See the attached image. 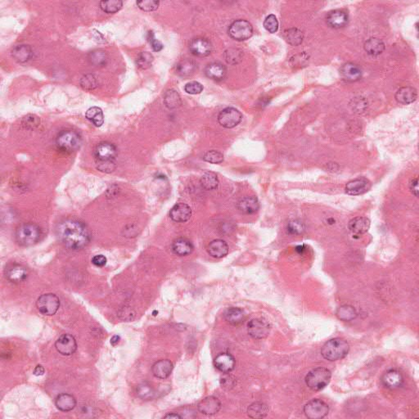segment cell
<instances>
[{
    "label": "cell",
    "mask_w": 419,
    "mask_h": 419,
    "mask_svg": "<svg viewBox=\"0 0 419 419\" xmlns=\"http://www.w3.org/2000/svg\"><path fill=\"white\" fill-rule=\"evenodd\" d=\"M264 27L266 28V30H268L270 33L277 32L279 29V21H278L277 17L273 14L269 15L264 21Z\"/></svg>",
    "instance_id": "obj_48"
},
{
    "label": "cell",
    "mask_w": 419,
    "mask_h": 419,
    "mask_svg": "<svg viewBox=\"0 0 419 419\" xmlns=\"http://www.w3.org/2000/svg\"><path fill=\"white\" fill-rule=\"evenodd\" d=\"M207 252L214 258L220 259L226 257L229 253V246L224 240L215 239L209 244Z\"/></svg>",
    "instance_id": "obj_26"
},
{
    "label": "cell",
    "mask_w": 419,
    "mask_h": 419,
    "mask_svg": "<svg viewBox=\"0 0 419 419\" xmlns=\"http://www.w3.org/2000/svg\"><path fill=\"white\" fill-rule=\"evenodd\" d=\"M349 21L348 14L346 11L341 9L330 11L326 17V21L330 27L340 29L347 25Z\"/></svg>",
    "instance_id": "obj_17"
},
{
    "label": "cell",
    "mask_w": 419,
    "mask_h": 419,
    "mask_svg": "<svg viewBox=\"0 0 419 419\" xmlns=\"http://www.w3.org/2000/svg\"><path fill=\"white\" fill-rule=\"evenodd\" d=\"M44 367L41 366V365H38V366L34 369V375L35 376H42L44 375Z\"/></svg>",
    "instance_id": "obj_57"
},
{
    "label": "cell",
    "mask_w": 419,
    "mask_h": 419,
    "mask_svg": "<svg viewBox=\"0 0 419 419\" xmlns=\"http://www.w3.org/2000/svg\"><path fill=\"white\" fill-rule=\"evenodd\" d=\"M329 412L328 404L324 401L314 399L309 401L304 407L305 416L309 419H320L325 417Z\"/></svg>",
    "instance_id": "obj_8"
},
{
    "label": "cell",
    "mask_w": 419,
    "mask_h": 419,
    "mask_svg": "<svg viewBox=\"0 0 419 419\" xmlns=\"http://www.w3.org/2000/svg\"><path fill=\"white\" fill-rule=\"evenodd\" d=\"M336 314L340 320L346 321V322L353 320L357 317V312L355 308L349 305H341L337 309Z\"/></svg>",
    "instance_id": "obj_40"
},
{
    "label": "cell",
    "mask_w": 419,
    "mask_h": 419,
    "mask_svg": "<svg viewBox=\"0 0 419 419\" xmlns=\"http://www.w3.org/2000/svg\"><path fill=\"white\" fill-rule=\"evenodd\" d=\"M243 119L242 113L234 108H227L220 112L218 116V122L220 126L226 129L234 128Z\"/></svg>",
    "instance_id": "obj_10"
},
{
    "label": "cell",
    "mask_w": 419,
    "mask_h": 419,
    "mask_svg": "<svg viewBox=\"0 0 419 419\" xmlns=\"http://www.w3.org/2000/svg\"><path fill=\"white\" fill-rule=\"evenodd\" d=\"M56 407L62 412H69L76 406V400L73 396L67 393L57 396L55 401Z\"/></svg>",
    "instance_id": "obj_30"
},
{
    "label": "cell",
    "mask_w": 419,
    "mask_h": 419,
    "mask_svg": "<svg viewBox=\"0 0 419 419\" xmlns=\"http://www.w3.org/2000/svg\"><path fill=\"white\" fill-rule=\"evenodd\" d=\"M229 36L236 41H244L252 36L253 26L249 21L243 19L236 20L229 25Z\"/></svg>",
    "instance_id": "obj_6"
},
{
    "label": "cell",
    "mask_w": 419,
    "mask_h": 419,
    "mask_svg": "<svg viewBox=\"0 0 419 419\" xmlns=\"http://www.w3.org/2000/svg\"><path fill=\"white\" fill-rule=\"evenodd\" d=\"M410 188L413 194L415 195V197H419V179L418 178H415L411 180Z\"/></svg>",
    "instance_id": "obj_55"
},
{
    "label": "cell",
    "mask_w": 419,
    "mask_h": 419,
    "mask_svg": "<svg viewBox=\"0 0 419 419\" xmlns=\"http://www.w3.org/2000/svg\"><path fill=\"white\" fill-rule=\"evenodd\" d=\"M37 309L42 314L52 316L57 313L60 307L59 298L55 294L47 293L40 295L36 301Z\"/></svg>",
    "instance_id": "obj_7"
},
{
    "label": "cell",
    "mask_w": 419,
    "mask_h": 419,
    "mask_svg": "<svg viewBox=\"0 0 419 419\" xmlns=\"http://www.w3.org/2000/svg\"><path fill=\"white\" fill-rule=\"evenodd\" d=\"M174 369V365L169 360H160L152 365V374L159 379H165L169 378Z\"/></svg>",
    "instance_id": "obj_20"
},
{
    "label": "cell",
    "mask_w": 419,
    "mask_h": 419,
    "mask_svg": "<svg viewBox=\"0 0 419 419\" xmlns=\"http://www.w3.org/2000/svg\"><path fill=\"white\" fill-rule=\"evenodd\" d=\"M350 350V346L346 340L342 338H333L324 344L321 354L325 360L337 361L346 357Z\"/></svg>",
    "instance_id": "obj_3"
},
{
    "label": "cell",
    "mask_w": 419,
    "mask_h": 419,
    "mask_svg": "<svg viewBox=\"0 0 419 419\" xmlns=\"http://www.w3.org/2000/svg\"><path fill=\"white\" fill-rule=\"evenodd\" d=\"M28 277L27 270L24 266L20 265H13L10 266L6 271V278L10 282H21L25 281Z\"/></svg>",
    "instance_id": "obj_27"
},
{
    "label": "cell",
    "mask_w": 419,
    "mask_h": 419,
    "mask_svg": "<svg viewBox=\"0 0 419 419\" xmlns=\"http://www.w3.org/2000/svg\"><path fill=\"white\" fill-rule=\"evenodd\" d=\"M382 381H383V385L387 388L397 389L403 384L404 378L400 372L395 369H391L383 375Z\"/></svg>",
    "instance_id": "obj_25"
},
{
    "label": "cell",
    "mask_w": 419,
    "mask_h": 419,
    "mask_svg": "<svg viewBox=\"0 0 419 419\" xmlns=\"http://www.w3.org/2000/svg\"><path fill=\"white\" fill-rule=\"evenodd\" d=\"M108 54L105 51L102 50V49L93 51L89 55V60H90V63L95 67L105 66L108 62Z\"/></svg>",
    "instance_id": "obj_41"
},
{
    "label": "cell",
    "mask_w": 419,
    "mask_h": 419,
    "mask_svg": "<svg viewBox=\"0 0 419 419\" xmlns=\"http://www.w3.org/2000/svg\"><path fill=\"white\" fill-rule=\"evenodd\" d=\"M197 409L202 415H215L221 409L220 400L215 397H207L200 401Z\"/></svg>",
    "instance_id": "obj_16"
},
{
    "label": "cell",
    "mask_w": 419,
    "mask_h": 419,
    "mask_svg": "<svg viewBox=\"0 0 419 419\" xmlns=\"http://www.w3.org/2000/svg\"><path fill=\"white\" fill-rule=\"evenodd\" d=\"M97 169L104 173H111L116 169V160H110L105 162H96Z\"/></svg>",
    "instance_id": "obj_52"
},
{
    "label": "cell",
    "mask_w": 419,
    "mask_h": 419,
    "mask_svg": "<svg viewBox=\"0 0 419 419\" xmlns=\"http://www.w3.org/2000/svg\"><path fill=\"white\" fill-rule=\"evenodd\" d=\"M41 230L32 223H24L16 228L15 238L16 243L22 247H31L39 242Z\"/></svg>",
    "instance_id": "obj_2"
},
{
    "label": "cell",
    "mask_w": 419,
    "mask_h": 419,
    "mask_svg": "<svg viewBox=\"0 0 419 419\" xmlns=\"http://www.w3.org/2000/svg\"><path fill=\"white\" fill-rule=\"evenodd\" d=\"M237 206L242 213L251 215L258 211L260 203L258 199L254 196H247L239 200Z\"/></svg>",
    "instance_id": "obj_21"
},
{
    "label": "cell",
    "mask_w": 419,
    "mask_h": 419,
    "mask_svg": "<svg viewBox=\"0 0 419 419\" xmlns=\"http://www.w3.org/2000/svg\"><path fill=\"white\" fill-rule=\"evenodd\" d=\"M82 140L76 131L67 130L60 132L56 139L57 147L65 152H73L80 148Z\"/></svg>",
    "instance_id": "obj_5"
},
{
    "label": "cell",
    "mask_w": 419,
    "mask_h": 419,
    "mask_svg": "<svg viewBox=\"0 0 419 419\" xmlns=\"http://www.w3.org/2000/svg\"><path fill=\"white\" fill-rule=\"evenodd\" d=\"M395 98L397 103L403 105H408L416 101L418 98L417 90L410 86L401 88L400 90H397Z\"/></svg>",
    "instance_id": "obj_22"
},
{
    "label": "cell",
    "mask_w": 419,
    "mask_h": 419,
    "mask_svg": "<svg viewBox=\"0 0 419 419\" xmlns=\"http://www.w3.org/2000/svg\"><path fill=\"white\" fill-rule=\"evenodd\" d=\"M225 320L232 325H238L245 319V313L243 309L236 307H232L227 309L224 314Z\"/></svg>",
    "instance_id": "obj_32"
},
{
    "label": "cell",
    "mask_w": 419,
    "mask_h": 419,
    "mask_svg": "<svg viewBox=\"0 0 419 419\" xmlns=\"http://www.w3.org/2000/svg\"><path fill=\"white\" fill-rule=\"evenodd\" d=\"M117 155V149L113 143L101 142L94 149V157L96 162H105L115 160Z\"/></svg>",
    "instance_id": "obj_11"
},
{
    "label": "cell",
    "mask_w": 419,
    "mask_h": 419,
    "mask_svg": "<svg viewBox=\"0 0 419 419\" xmlns=\"http://www.w3.org/2000/svg\"><path fill=\"white\" fill-rule=\"evenodd\" d=\"M171 248L174 254L179 257H185L193 252L194 247L187 238H179L173 242Z\"/></svg>",
    "instance_id": "obj_24"
},
{
    "label": "cell",
    "mask_w": 419,
    "mask_h": 419,
    "mask_svg": "<svg viewBox=\"0 0 419 419\" xmlns=\"http://www.w3.org/2000/svg\"><path fill=\"white\" fill-rule=\"evenodd\" d=\"M21 125L26 130H34L40 125V120L35 115H26L21 120Z\"/></svg>",
    "instance_id": "obj_46"
},
{
    "label": "cell",
    "mask_w": 419,
    "mask_h": 419,
    "mask_svg": "<svg viewBox=\"0 0 419 419\" xmlns=\"http://www.w3.org/2000/svg\"><path fill=\"white\" fill-rule=\"evenodd\" d=\"M80 85L83 90L92 91L99 86V83H98L96 76L93 74H87L80 79Z\"/></svg>",
    "instance_id": "obj_44"
},
{
    "label": "cell",
    "mask_w": 419,
    "mask_h": 419,
    "mask_svg": "<svg viewBox=\"0 0 419 419\" xmlns=\"http://www.w3.org/2000/svg\"><path fill=\"white\" fill-rule=\"evenodd\" d=\"M123 6V2L121 0H108V1H101L100 2V7L103 11L107 13H116L122 9Z\"/></svg>",
    "instance_id": "obj_43"
},
{
    "label": "cell",
    "mask_w": 419,
    "mask_h": 419,
    "mask_svg": "<svg viewBox=\"0 0 419 419\" xmlns=\"http://www.w3.org/2000/svg\"><path fill=\"white\" fill-rule=\"evenodd\" d=\"M138 397L143 401H151L155 397V391L153 387L147 383H143L138 386L136 390Z\"/></svg>",
    "instance_id": "obj_42"
},
{
    "label": "cell",
    "mask_w": 419,
    "mask_h": 419,
    "mask_svg": "<svg viewBox=\"0 0 419 419\" xmlns=\"http://www.w3.org/2000/svg\"><path fill=\"white\" fill-rule=\"evenodd\" d=\"M164 418L165 419H181L182 417L178 414H175V413H171V414L170 413V414L165 415Z\"/></svg>",
    "instance_id": "obj_58"
},
{
    "label": "cell",
    "mask_w": 419,
    "mask_h": 419,
    "mask_svg": "<svg viewBox=\"0 0 419 419\" xmlns=\"http://www.w3.org/2000/svg\"><path fill=\"white\" fill-rule=\"evenodd\" d=\"M224 57L228 64L237 65L243 61V52L239 48H228L224 53Z\"/></svg>",
    "instance_id": "obj_39"
},
{
    "label": "cell",
    "mask_w": 419,
    "mask_h": 419,
    "mask_svg": "<svg viewBox=\"0 0 419 419\" xmlns=\"http://www.w3.org/2000/svg\"><path fill=\"white\" fill-rule=\"evenodd\" d=\"M85 117L90 122H92L97 127H100L103 126L104 122V117H103V111L101 108L98 107H92L89 108Z\"/></svg>",
    "instance_id": "obj_37"
},
{
    "label": "cell",
    "mask_w": 419,
    "mask_h": 419,
    "mask_svg": "<svg viewBox=\"0 0 419 419\" xmlns=\"http://www.w3.org/2000/svg\"><path fill=\"white\" fill-rule=\"evenodd\" d=\"M341 76L348 82H356L362 77V70L360 66L352 62H347L341 67Z\"/></svg>",
    "instance_id": "obj_19"
},
{
    "label": "cell",
    "mask_w": 419,
    "mask_h": 419,
    "mask_svg": "<svg viewBox=\"0 0 419 419\" xmlns=\"http://www.w3.org/2000/svg\"><path fill=\"white\" fill-rule=\"evenodd\" d=\"M170 216L174 222H187L192 216V209L185 203H178L172 207Z\"/></svg>",
    "instance_id": "obj_18"
},
{
    "label": "cell",
    "mask_w": 419,
    "mask_h": 419,
    "mask_svg": "<svg viewBox=\"0 0 419 419\" xmlns=\"http://www.w3.org/2000/svg\"><path fill=\"white\" fill-rule=\"evenodd\" d=\"M197 64L189 59L183 60L177 65L176 73L180 76H190L197 70Z\"/></svg>",
    "instance_id": "obj_35"
},
{
    "label": "cell",
    "mask_w": 419,
    "mask_h": 419,
    "mask_svg": "<svg viewBox=\"0 0 419 419\" xmlns=\"http://www.w3.org/2000/svg\"><path fill=\"white\" fill-rule=\"evenodd\" d=\"M184 90H185L186 93L193 94V95L199 94L203 91V85L200 84L199 82H197V81H192V82L186 84L185 86H184Z\"/></svg>",
    "instance_id": "obj_51"
},
{
    "label": "cell",
    "mask_w": 419,
    "mask_h": 419,
    "mask_svg": "<svg viewBox=\"0 0 419 419\" xmlns=\"http://www.w3.org/2000/svg\"><path fill=\"white\" fill-rule=\"evenodd\" d=\"M371 182L369 179L364 177H360L346 184V192L352 196L364 194L371 188Z\"/></svg>",
    "instance_id": "obj_14"
},
{
    "label": "cell",
    "mask_w": 419,
    "mask_h": 419,
    "mask_svg": "<svg viewBox=\"0 0 419 419\" xmlns=\"http://www.w3.org/2000/svg\"><path fill=\"white\" fill-rule=\"evenodd\" d=\"M55 347L59 354L69 356L76 352L77 350V343L72 335L62 334L56 341Z\"/></svg>",
    "instance_id": "obj_12"
},
{
    "label": "cell",
    "mask_w": 419,
    "mask_h": 419,
    "mask_svg": "<svg viewBox=\"0 0 419 419\" xmlns=\"http://www.w3.org/2000/svg\"><path fill=\"white\" fill-rule=\"evenodd\" d=\"M269 408L262 402H255L249 406L248 415L252 419H263L268 415Z\"/></svg>",
    "instance_id": "obj_33"
},
{
    "label": "cell",
    "mask_w": 419,
    "mask_h": 419,
    "mask_svg": "<svg viewBox=\"0 0 419 419\" xmlns=\"http://www.w3.org/2000/svg\"><path fill=\"white\" fill-rule=\"evenodd\" d=\"M148 40L153 51H155V52H160V51L162 50L163 47H164L162 43L155 38V35H154L152 31H150L148 33Z\"/></svg>",
    "instance_id": "obj_53"
},
{
    "label": "cell",
    "mask_w": 419,
    "mask_h": 419,
    "mask_svg": "<svg viewBox=\"0 0 419 419\" xmlns=\"http://www.w3.org/2000/svg\"><path fill=\"white\" fill-rule=\"evenodd\" d=\"M95 32L96 33H93L95 40H96L97 42H99V43H104V42H105V39H104V37L103 36V34H102L101 33L99 32V31H97L96 30H95Z\"/></svg>",
    "instance_id": "obj_56"
},
{
    "label": "cell",
    "mask_w": 419,
    "mask_h": 419,
    "mask_svg": "<svg viewBox=\"0 0 419 419\" xmlns=\"http://www.w3.org/2000/svg\"><path fill=\"white\" fill-rule=\"evenodd\" d=\"M120 340H121V337H120L119 336L116 335V336L113 337V338L111 339V344H112L113 346H117V344L119 343Z\"/></svg>",
    "instance_id": "obj_59"
},
{
    "label": "cell",
    "mask_w": 419,
    "mask_h": 419,
    "mask_svg": "<svg viewBox=\"0 0 419 419\" xmlns=\"http://www.w3.org/2000/svg\"><path fill=\"white\" fill-rule=\"evenodd\" d=\"M331 378L332 374L328 369L317 368L307 374L305 377V383L309 389L314 392H318L328 385Z\"/></svg>",
    "instance_id": "obj_4"
},
{
    "label": "cell",
    "mask_w": 419,
    "mask_h": 419,
    "mask_svg": "<svg viewBox=\"0 0 419 419\" xmlns=\"http://www.w3.org/2000/svg\"><path fill=\"white\" fill-rule=\"evenodd\" d=\"M201 184L206 190H215L219 186L217 175L214 172H206L201 178Z\"/></svg>",
    "instance_id": "obj_38"
},
{
    "label": "cell",
    "mask_w": 419,
    "mask_h": 419,
    "mask_svg": "<svg viewBox=\"0 0 419 419\" xmlns=\"http://www.w3.org/2000/svg\"><path fill=\"white\" fill-rule=\"evenodd\" d=\"M205 74L211 80L220 81L224 80L226 76V67L220 62H212L206 66L205 68Z\"/></svg>",
    "instance_id": "obj_23"
},
{
    "label": "cell",
    "mask_w": 419,
    "mask_h": 419,
    "mask_svg": "<svg viewBox=\"0 0 419 419\" xmlns=\"http://www.w3.org/2000/svg\"><path fill=\"white\" fill-rule=\"evenodd\" d=\"M164 103L169 109H176L181 106L182 101L179 94L175 90H169L165 92Z\"/></svg>",
    "instance_id": "obj_36"
},
{
    "label": "cell",
    "mask_w": 419,
    "mask_h": 419,
    "mask_svg": "<svg viewBox=\"0 0 419 419\" xmlns=\"http://www.w3.org/2000/svg\"><path fill=\"white\" fill-rule=\"evenodd\" d=\"M160 4L159 1L155 0H144L137 2L138 7L144 11H152L157 9Z\"/></svg>",
    "instance_id": "obj_49"
},
{
    "label": "cell",
    "mask_w": 419,
    "mask_h": 419,
    "mask_svg": "<svg viewBox=\"0 0 419 419\" xmlns=\"http://www.w3.org/2000/svg\"><path fill=\"white\" fill-rule=\"evenodd\" d=\"M154 61V57L151 53L148 52H142L138 55L136 59V63L138 67L142 70H146L151 67L152 62Z\"/></svg>",
    "instance_id": "obj_45"
},
{
    "label": "cell",
    "mask_w": 419,
    "mask_h": 419,
    "mask_svg": "<svg viewBox=\"0 0 419 419\" xmlns=\"http://www.w3.org/2000/svg\"><path fill=\"white\" fill-rule=\"evenodd\" d=\"M235 359L229 353H220L215 358L214 365L223 374H229L235 368Z\"/></svg>",
    "instance_id": "obj_15"
},
{
    "label": "cell",
    "mask_w": 419,
    "mask_h": 419,
    "mask_svg": "<svg viewBox=\"0 0 419 419\" xmlns=\"http://www.w3.org/2000/svg\"><path fill=\"white\" fill-rule=\"evenodd\" d=\"M370 228V220L367 217H355L349 223V229L355 235L366 234Z\"/></svg>",
    "instance_id": "obj_28"
},
{
    "label": "cell",
    "mask_w": 419,
    "mask_h": 419,
    "mask_svg": "<svg viewBox=\"0 0 419 419\" xmlns=\"http://www.w3.org/2000/svg\"><path fill=\"white\" fill-rule=\"evenodd\" d=\"M286 229L289 234L297 235V234H302V232L305 230V226H304V224L299 220H292L288 223Z\"/></svg>",
    "instance_id": "obj_50"
},
{
    "label": "cell",
    "mask_w": 419,
    "mask_h": 419,
    "mask_svg": "<svg viewBox=\"0 0 419 419\" xmlns=\"http://www.w3.org/2000/svg\"><path fill=\"white\" fill-rule=\"evenodd\" d=\"M248 334L254 339L261 340L268 337L271 332V325L262 318H254L248 323Z\"/></svg>",
    "instance_id": "obj_9"
},
{
    "label": "cell",
    "mask_w": 419,
    "mask_h": 419,
    "mask_svg": "<svg viewBox=\"0 0 419 419\" xmlns=\"http://www.w3.org/2000/svg\"><path fill=\"white\" fill-rule=\"evenodd\" d=\"M283 36L286 41L292 46H297L301 44L304 39L302 31L297 28H290L285 30Z\"/></svg>",
    "instance_id": "obj_34"
},
{
    "label": "cell",
    "mask_w": 419,
    "mask_h": 419,
    "mask_svg": "<svg viewBox=\"0 0 419 419\" xmlns=\"http://www.w3.org/2000/svg\"><path fill=\"white\" fill-rule=\"evenodd\" d=\"M11 57L19 63H25L32 57L33 51L30 46L26 44L17 45L11 50Z\"/></svg>",
    "instance_id": "obj_29"
},
{
    "label": "cell",
    "mask_w": 419,
    "mask_h": 419,
    "mask_svg": "<svg viewBox=\"0 0 419 419\" xmlns=\"http://www.w3.org/2000/svg\"><path fill=\"white\" fill-rule=\"evenodd\" d=\"M212 48L213 47L210 40L202 37L192 39L189 44V50L193 55L197 57H207L212 52Z\"/></svg>",
    "instance_id": "obj_13"
},
{
    "label": "cell",
    "mask_w": 419,
    "mask_h": 419,
    "mask_svg": "<svg viewBox=\"0 0 419 419\" xmlns=\"http://www.w3.org/2000/svg\"><path fill=\"white\" fill-rule=\"evenodd\" d=\"M203 160L206 162L211 163V164H220V163L223 162L224 156L220 151L211 150V151H208L205 153L204 156H203Z\"/></svg>",
    "instance_id": "obj_47"
},
{
    "label": "cell",
    "mask_w": 419,
    "mask_h": 419,
    "mask_svg": "<svg viewBox=\"0 0 419 419\" xmlns=\"http://www.w3.org/2000/svg\"><path fill=\"white\" fill-rule=\"evenodd\" d=\"M92 263L97 267H103L107 264V258L103 255H98L93 257Z\"/></svg>",
    "instance_id": "obj_54"
},
{
    "label": "cell",
    "mask_w": 419,
    "mask_h": 419,
    "mask_svg": "<svg viewBox=\"0 0 419 419\" xmlns=\"http://www.w3.org/2000/svg\"><path fill=\"white\" fill-rule=\"evenodd\" d=\"M364 50L371 56H378L385 50V44L378 38H370L364 43Z\"/></svg>",
    "instance_id": "obj_31"
},
{
    "label": "cell",
    "mask_w": 419,
    "mask_h": 419,
    "mask_svg": "<svg viewBox=\"0 0 419 419\" xmlns=\"http://www.w3.org/2000/svg\"><path fill=\"white\" fill-rule=\"evenodd\" d=\"M57 234L62 244L69 249H83L90 242L89 229L79 220H63L57 225Z\"/></svg>",
    "instance_id": "obj_1"
}]
</instances>
